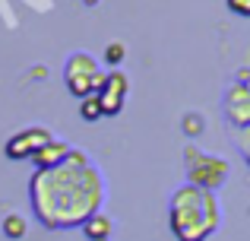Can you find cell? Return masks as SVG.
<instances>
[{
	"label": "cell",
	"mask_w": 250,
	"mask_h": 241,
	"mask_svg": "<svg viewBox=\"0 0 250 241\" xmlns=\"http://www.w3.org/2000/svg\"><path fill=\"white\" fill-rule=\"evenodd\" d=\"M32 210L44 229H83L98 213L104 197L102 175L89 165L83 149H70V155L54 168H38L29 181Z\"/></svg>",
	"instance_id": "cell-1"
},
{
	"label": "cell",
	"mask_w": 250,
	"mask_h": 241,
	"mask_svg": "<svg viewBox=\"0 0 250 241\" xmlns=\"http://www.w3.org/2000/svg\"><path fill=\"white\" fill-rule=\"evenodd\" d=\"M219 203H215L212 191L203 187H181L171 197V210H168V222L177 241H206L219 229Z\"/></svg>",
	"instance_id": "cell-2"
},
{
	"label": "cell",
	"mask_w": 250,
	"mask_h": 241,
	"mask_svg": "<svg viewBox=\"0 0 250 241\" xmlns=\"http://www.w3.org/2000/svg\"><path fill=\"white\" fill-rule=\"evenodd\" d=\"M63 80H67V89L76 95V99H85V95H95L104 83V73L98 70V61L85 51H76L73 57L63 67Z\"/></svg>",
	"instance_id": "cell-3"
},
{
	"label": "cell",
	"mask_w": 250,
	"mask_h": 241,
	"mask_svg": "<svg viewBox=\"0 0 250 241\" xmlns=\"http://www.w3.org/2000/svg\"><path fill=\"white\" fill-rule=\"evenodd\" d=\"M187 175H190L193 187L212 191V187H219L228 178V162L215 159V155H206L200 149H187Z\"/></svg>",
	"instance_id": "cell-4"
},
{
	"label": "cell",
	"mask_w": 250,
	"mask_h": 241,
	"mask_svg": "<svg viewBox=\"0 0 250 241\" xmlns=\"http://www.w3.org/2000/svg\"><path fill=\"white\" fill-rule=\"evenodd\" d=\"M51 140H54V133H51L48 127H25V130H19V133H13L10 140H6L3 153H6V159H13V162L35 159Z\"/></svg>",
	"instance_id": "cell-5"
},
{
	"label": "cell",
	"mask_w": 250,
	"mask_h": 241,
	"mask_svg": "<svg viewBox=\"0 0 250 241\" xmlns=\"http://www.w3.org/2000/svg\"><path fill=\"white\" fill-rule=\"evenodd\" d=\"M127 92H130V80L127 73H121V70H111V73H104V83L102 89H98V102H102V111L104 114H117L124 108V102H127Z\"/></svg>",
	"instance_id": "cell-6"
},
{
	"label": "cell",
	"mask_w": 250,
	"mask_h": 241,
	"mask_svg": "<svg viewBox=\"0 0 250 241\" xmlns=\"http://www.w3.org/2000/svg\"><path fill=\"white\" fill-rule=\"evenodd\" d=\"M228 118H231L234 124H250V92L247 89H231L228 92Z\"/></svg>",
	"instance_id": "cell-7"
},
{
	"label": "cell",
	"mask_w": 250,
	"mask_h": 241,
	"mask_svg": "<svg viewBox=\"0 0 250 241\" xmlns=\"http://www.w3.org/2000/svg\"><path fill=\"white\" fill-rule=\"evenodd\" d=\"M67 155H70V146H67V143H63V140H51L32 162H35L38 168H54V165H61Z\"/></svg>",
	"instance_id": "cell-8"
},
{
	"label": "cell",
	"mask_w": 250,
	"mask_h": 241,
	"mask_svg": "<svg viewBox=\"0 0 250 241\" xmlns=\"http://www.w3.org/2000/svg\"><path fill=\"white\" fill-rule=\"evenodd\" d=\"M83 232L89 235L92 241H108V232H111V219L102 216V213H95V216L89 219V222L83 225Z\"/></svg>",
	"instance_id": "cell-9"
},
{
	"label": "cell",
	"mask_w": 250,
	"mask_h": 241,
	"mask_svg": "<svg viewBox=\"0 0 250 241\" xmlns=\"http://www.w3.org/2000/svg\"><path fill=\"white\" fill-rule=\"evenodd\" d=\"M80 118H83V121H98V118H104L98 95H85V99H80Z\"/></svg>",
	"instance_id": "cell-10"
},
{
	"label": "cell",
	"mask_w": 250,
	"mask_h": 241,
	"mask_svg": "<svg viewBox=\"0 0 250 241\" xmlns=\"http://www.w3.org/2000/svg\"><path fill=\"white\" fill-rule=\"evenodd\" d=\"M3 235L6 238H22L25 235V219L16 216V213H13V216H6L3 219Z\"/></svg>",
	"instance_id": "cell-11"
},
{
	"label": "cell",
	"mask_w": 250,
	"mask_h": 241,
	"mask_svg": "<svg viewBox=\"0 0 250 241\" xmlns=\"http://www.w3.org/2000/svg\"><path fill=\"white\" fill-rule=\"evenodd\" d=\"M104 61H108V64H121L124 61V44L121 42H111L108 48H104Z\"/></svg>",
	"instance_id": "cell-12"
},
{
	"label": "cell",
	"mask_w": 250,
	"mask_h": 241,
	"mask_svg": "<svg viewBox=\"0 0 250 241\" xmlns=\"http://www.w3.org/2000/svg\"><path fill=\"white\" fill-rule=\"evenodd\" d=\"M228 10L238 13V16H250V0H225Z\"/></svg>",
	"instance_id": "cell-13"
},
{
	"label": "cell",
	"mask_w": 250,
	"mask_h": 241,
	"mask_svg": "<svg viewBox=\"0 0 250 241\" xmlns=\"http://www.w3.org/2000/svg\"><path fill=\"white\" fill-rule=\"evenodd\" d=\"M184 124H187V127H184V130H187V133H200V124H203V118H196V114H187V118H184Z\"/></svg>",
	"instance_id": "cell-14"
},
{
	"label": "cell",
	"mask_w": 250,
	"mask_h": 241,
	"mask_svg": "<svg viewBox=\"0 0 250 241\" xmlns=\"http://www.w3.org/2000/svg\"><path fill=\"white\" fill-rule=\"evenodd\" d=\"M83 3H85V6H95V3H98V0H83Z\"/></svg>",
	"instance_id": "cell-15"
},
{
	"label": "cell",
	"mask_w": 250,
	"mask_h": 241,
	"mask_svg": "<svg viewBox=\"0 0 250 241\" xmlns=\"http://www.w3.org/2000/svg\"><path fill=\"white\" fill-rule=\"evenodd\" d=\"M247 159H250V155H247Z\"/></svg>",
	"instance_id": "cell-16"
}]
</instances>
